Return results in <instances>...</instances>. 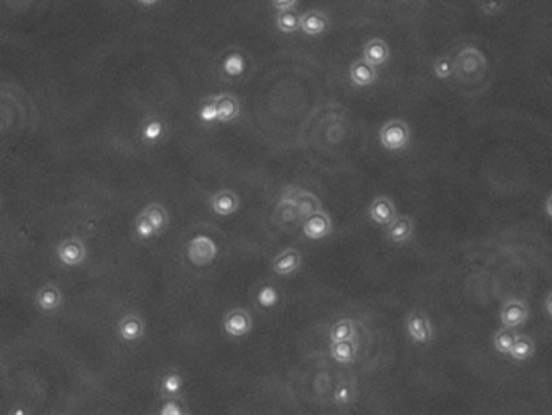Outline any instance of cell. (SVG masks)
Segmentation results:
<instances>
[{
  "instance_id": "6da1fadb",
  "label": "cell",
  "mask_w": 552,
  "mask_h": 415,
  "mask_svg": "<svg viewBox=\"0 0 552 415\" xmlns=\"http://www.w3.org/2000/svg\"><path fill=\"white\" fill-rule=\"evenodd\" d=\"M412 130L402 118L387 121L379 130V143L387 151H402L410 145Z\"/></svg>"
},
{
  "instance_id": "7a4b0ae2",
  "label": "cell",
  "mask_w": 552,
  "mask_h": 415,
  "mask_svg": "<svg viewBox=\"0 0 552 415\" xmlns=\"http://www.w3.org/2000/svg\"><path fill=\"white\" fill-rule=\"evenodd\" d=\"M219 253V247L215 240L210 236L206 234H198L191 237V240L188 242L186 247V257L190 260L193 266L203 268L213 263Z\"/></svg>"
},
{
  "instance_id": "3957f363",
  "label": "cell",
  "mask_w": 552,
  "mask_h": 415,
  "mask_svg": "<svg viewBox=\"0 0 552 415\" xmlns=\"http://www.w3.org/2000/svg\"><path fill=\"white\" fill-rule=\"evenodd\" d=\"M282 203L293 206L297 214L301 216L303 219L321 209V201L317 200L316 195L297 189V187H288V189L282 193Z\"/></svg>"
},
{
  "instance_id": "277c9868",
  "label": "cell",
  "mask_w": 552,
  "mask_h": 415,
  "mask_svg": "<svg viewBox=\"0 0 552 415\" xmlns=\"http://www.w3.org/2000/svg\"><path fill=\"white\" fill-rule=\"evenodd\" d=\"M405 329L412 343L418 345L429 344L432 341V334H434L429 316L421 309H413L410 311L405 320Z\"/></svg>"
},
{
  "instance_id": "5b68a950",
  "label": "cell",
  "mask_w": 552,
  "mask_h": 415,
  "mask_svg": "<svg viewBox=\"0 0 552 415\" xmlns=\"http://www.w3.org/2000/svg\"><path fill=\"white\" fill-rule=\"evenodd\" d=\"M227 336L242 339L253 329V318L244 309H232L222 321Z\"/></svg>"
},
{
  "instance_id": "8992f818",
  "label": "cell",
  "mask_w": 552,
  "mask_h": 415,
  "mask_svg": "<svg viewBox=\"0 0 552 415\" xmlns=\"http://www.w3.org/2000/svg\"><path fill=\"white\" fill-rule=\"evenodd\" d=\"M55 255L62 265L68 266V268H75V266H79L86 260V247H84V243L79 238L72 237L67 238V240H62L57 245Z\"/></svg>"
},
{
  "instance_id": "52a82bcc",
  "label": "cell",
  "mask_w": 552,
  "mask_h": 415,
  "mask_svg": "<svg viewBox=\"0 0 552 415\" xmlns=\"http://www.w3.org/2000/svg\"><path fill=\"white\" fill-rule=\"evenodd\" d=\"M329 15L326 11L311 9L300 15V31L310 38H317L327 31L329 28Z\"/></svg>"
},
{
  "instance_id": "ba28073f",
  "label": "cell",
  "mask_w": 552,
  "mask_h": 415,
  "mask_svg": "<svg viewBox=\"0 0 552 415\" xmlns=\"http://www.w3.org/2000/svg\"><path fill=\"white\" fill-rule=\"evenodd\" d=\"M332 232V219L326 211L320 209L317 213H312L303 221V234L310 240H321L331 236Z\"/></svg>"
},
{
  "instance_id": "9c48e42d",
  "label": "cell",
  "mask_w": 552,
  "mask_h": 415,
  "mask_svg": "<svg viewBox=\"0 0 552 415\" xmlns=\"http://www.w3.org/2000/svg\"><path fill=\"white\" fill-rule=\"evenodd\" d=\"M530 316V310L525 302L519 299H510L500 309V323L507 328H519L525 325V321Z\"/></svg>"
},
{
  "instance_id": "30bf717a",
  "label": "cell",
  "mask_w": 552,
  "mask_h": 415,
  "mask_svg": "<svg viewBox=\"0 0 552 415\" xmlns=\"http://www.w3.org/2000/svg\"><path fill=\"white\" fill-rule=\"evenodd\" d=\"M369 219L378 226H389L397 218V208L394 201L387 197H376L368 208Z\"/></svg>"
},
{
  "instance_id": "8fae6325",
  "label": "cell",
  "mask_w": 552,
  "mask_h": 415,
  "mask_svg": "<svg viewBox=\"0 0 552 415\" xmlns=\"http://www.w3.org/2000/svg\"><path fill=\"white\" fill-rule=\"evenodd\" d=\"M350 82L356 88H368L376 83L378 79V67H374L366 62L365 59H356L351 62L350 70H349Z\"/></svg>"
},
{
  "instance_id": "7c38bea8",
  "label": "cell",
  "mask_w": 552,
  "mask_h": 415,
  "mask_svg": "<svg viewBox=\"0 0 552 415\" xmlns=\"http://www.w3.org/2000/svg\"><path fill=\"white\" fill-rule=\"evenodd\" d=\"M240 208V198L232 190H219L210 197V209L220 218H227Z\"/></svg>"
},
{
  "instance_id": "4fadbf2b",
  "label": "cell",
  "mask_w": 552,
  "mask_h": 415,
  "mask_svg": "<svg viewBox=\"0 0 552 415\" xmlns=\"http://www.w3.org/2000/svg\"><path fill=\"white\" fill-rule=\"evenodd\" d=\"M413 231L415 224L412 218H408V216H397L395 221H392V223L387 226L385 237L387 240L395 243V245H402V243H405L412 238Z\"/></svg>"
},
{
  "instance_id": "5bb4252c",
  "label": "cell",
  "mask_w": 552,
  "mask_h": 415,
  "mask_svg": "<svg viewBox=\"0 0 552 415\" xmlns=\"http://www.w3.org/2000/svg\"><path fill=\"white\" fill-rule=\"evenodd\" d=\"M363 59L374 67H381L387 64L390 59V48L383 38H373L363 45Z\"/></svg>"
},
{
  "instance_id": "9a60e30c",
  "label": "cell",
  "mask_w": 552,
  "mask_h": 415,
  "mask_svg": "<svg viewBox=\"0 0 552 415\" xmlns=\"http://www.w3.org/2000/svg\"><path fill=\"white\" fill-rule=\"evenodd\" d=\"M301 253L295 248H287L282 253H278L277 257L272 260L271 268L277 276H288L293 275L295 271L300 270L301 266Z\"/></svg>"
},
{
  "instance_id": "2e32d148",
  "label": "cell",
  "mask_w": 552,
  "mask_h": 415,
  "mask_svg": "<svg viewBox=\"0 0 552 415\" xmlns=\"http://www.w3.org/2000/svg\"><path fill=\"white\" fill-rule=\"evenodd\" d=\"M117 329L122 341H125V343H136V341H140L145 336L146 325L138 315L128 314L122 316V320L118 321L117 325Z\"/></svg>"
},
{
  "instance_id": "e0dca14e",
  "label": "cell",
  "mask_w": 552,
  "mask_h": 415,
  "mask_svg": "<svg viewBox=\"0 0 552 415\" xmlns=\"http://www.w3.org/2000/svg\"><path fill=\"white\" fill-rule=\"evenodd\" d=\"M36 305L44 314H54L62 305V292L55 284H45L36 294Z\"/></svg>"
},
{
  "instance_id": "ac0fdd59",
  "label": "cell",
  "mask_w": 552,
  "mask_h": 415,
  "mask_svg": "<svg viewBox=\"0 0 552 415\" xmlns=\"http://www.w3.org/2000/svg\"><path fill=\"white\" fill-rule=\"evenodd\" d=\"M218 99V109H219V122L220 123H229L233 122L240 116V101H238L233 94H219L215 96Z\"/></svg>"
},
{
  "instance_id": "d6986e66",
  "label": "cell",
  "mask_w": 552,
  "mask_h": 415,
  "mask_svg": "<svg viewBox=\"0 0 552 415\" xmlns=\"http://www.w3.org/2000/svg\"><path fill=\"white\" fill-rule=\"evenodd\" d=\"M331 355L337 363H351L356 359V343L354 339L331 343Z\"/></svg>"
},
{
  "instance_id": "ffe728a7",
  "label": "cell",
  "mask_w": 552,
  "mask_h": 415,
  "mask_svg": "<svg viewBox=\"0 0 552 415\" xmlns=\"http://www.w3.org/2000/svg\"><path fill=\"white\" fill-rule=\"evenodd\" d=\"M534 350H536V348H534V341L531 338L517 336L509 355L517 362H525L531 359L534 355Z\"/></svg>"
},
{
  "instance_id": "44dd1931",
  "label": "cell",
  "mask_w": 552,
  "mask_h": 415,
  "mask_svg": "<svg viewBox=\"0 0 552 415\" xmlns=\"http://www.w3.org/2000/svg\"><path fill=\"white\" fill-rule=\"evenodd\" d=\"M143 213L147 216V219L151 221L152 226H154V229L157 234H161V232L166 229V227L169 226V214H167V209L162 206V204L159 203H150L147 206L143 209Z\"/></svg>"
},
{
  "instance_id": "7402d4cb",
  "label": "cell",
  "mask_w": 552,
  "mask_h": 415,
  "mask_svg": "<svg viewBox=\"0 0 552 415\" xmlns=\"http://www.w3.org/2000/svg\"><path fill=\"white\" fill-rule=\"evenodd\" d=\"M517 336H519V334L514 331V328L502 326V329H499V331H496V334H494V338H492L494 349H496L499 354L509 355L510 350H512V345H514Z\"/></svg>"
},
{
  "instance_id": "603a6c76",
  "label": "cell",
  "mask_w": 552,
  "mask_h": 415,
  "mask_svg": "<svg viewBox=\"0 0 552 415\" xmlns=\"http://www.w3.org/2000/svg\"><path fill=\"white\" fill-rule=\"evenodd\" d=\"M277 30L283 34H293L300 31V15L295 10L277 11L276 16Z\"/></svg>"
},
{
  "instance_id": "cb8c5ba5",
  "label": "cell",
  "mask_w": 552,
  "mask_h": 415,
  "mask_svg": "<svg viewBox=\"0 0 552 415\" xmlns=\"http://www.w3.org/2000/svg\"><path fill=\"white\" fill-rule=\"evenodd\" d=\"M244 68H247V62H244V57L240 52L227 54L225 59L222 60V72L230 78L242 77Z\"/></svg>"
},
{
  "instance_id": "d4e9b609",
  "label": "cell",
  "mask_w": 552,
  "mask_h": 415,
  "mask_svg": "<svg viewBox=\"0 0 552 415\" xmlns=\"http://www.w3.org/2000/svg\"><path fill=\"white\" fill-rule=\"evenodd\" d=\"M329 336H331V343H337V341H345V339H354V336H355L354 321L349 320V318H344V320L335 321L331 328Z\"/></svg>"
},
{
  "instance_id": "484cf974",
  "label": "cell",
  "mask_w": 552,
  "mask_h": 415,
  "mask_svg": "<svg viewBox=\"0 0 552 415\" xmlns=\"http://www.w3.org/2000/svg\"><path fill=\"white\" fill-rule=\"evenodd\" d=\"M181 386H184V378L177 372H169L162 377L161 391L166 397H175L180 394Z\"/></svg>"
},
{
  "instance_id": "4316f807",
  "label": "cell",
  "mask_w": 552,
  "mask_h": 415,
  "mask_svg": "<svg viewBox=\"0 0 552 415\" xmlns=\"http://www.w3.org/2000/svg\"><path fill=\"white\" fill-rule=\"evenodd\" d=\"M198 117L199 121L206 125L219 122V109H218V99H215V96H210V98H208L206 101H203V104L199 106Z\"/></svg>"
},
{
  "instance_id": "83f0119b",
  "label": "cell",
  "mask_w": 552,
  "mask_h": 415,
  "mask_svg": "<svg viewBox=\"0 0 552 415\" xmlns=\"http://www.w3.org/2000/svg\"><path fill=\"white\" fill-rule=\"evenodd\" d=\"M164 133V122L159 117H151L143 123V128H141V136L143 140L147 141V143H154L159 138H161Z\"/></svg>"
},
{
  "instance_id": "f1b7e54d",
  "label": "cell",
  "mask_w": 552,
  "mask_h": 415,
  "mask_svg": "<svg viewBox=\"0 0 552 415\" xmlns=\"http://www.w3.org/2000/svg\"><path fill=\"white\" fill-rule=\"evenodd\" d=\"M135 234L136 237L141 238V240H150V238L157 236L154 226H152V223L147 219V216L143 211L136 216L135 219Z\"/></svg>"
},
{
  "instance_id": "f546056e",
  "label": "cell",
  "mask_w": 552,
  "mask_h": 415,
  "mask_svg": "<svg viewBox=\"0 0 552 415\" xmlns=\"http://www.w3.org/2000/svg\"><path fill=\"white\" fill-rule=\"evenodd\" d=\"M432 72L439 79H447L454 75L455 72V64L451 57L447 55H441L434 60V65H432Z\"/></svg>"
},
{
  "instance_id": "4dcf8cb0",
  "label": "cell",
  "mask_w": 552,
  "mask_h": 415,
  "mask_svg": "<svg viewBox=\"0 0 552 415\" xmlns=\"http://www.w3.org/2000/svg\"><path fill=\"white\" fill-rule=\"evenodd\" d=\"M278 302V292L274 286H269V284H264L261 286L259 292H258V304L263 306V309H272L276 306Z\"/></svg>"
},
{
  "instance_id": "1f68e13d",
  "label": "cell",
  "mask_w": 552,
  "mask_h": 415,
  "mask_svg": "<svg viewBox=\"0 0 552 415\" xmlns=\"http://www.w3.org/2000/svg\"><path fill=\"white\" fill-rule=\"evenodd\" d=\"M159 414L161 415H184L185 411H184V407H181L180 402L175 399V397H169V399L162 404V407L159 409Z\"/></svg>"
},
{
  "instance_id": "d6a6232c",
  "label": "cell",
  "mask_w": 552,
  "mask_h": 415,
  "mask_svg": "<svg viewBox=\"0 0 552 415\" xmlns=\"http://www.w3.org/2000/svg\"><path fill=\"white\" fill-rule=\"evenodd\" d=\"M351 394H354V389H351V386L349 383H342L337 389H335L334 399H335V402H337V404L345 406V404H349V402H350Z\"/></svg>"
},
{
  "instance_id": "836d02e7",
  "label": "cell",
  "mask_w": 552,
  "mask_h": 415,
  "mask_svg": "<svg viewBox=\"0 0 552 415\" xmlns=\"http://www.w3.org/2000/svg\"><path fill=\"white\" fill-rule=\"evenodd\" d=\"M271 4L277 11H288L297 9L300 0H271Z\"/></svg>"
},
{
  "instance_id": "e575fe53",
  "label": "cell",
  "mask_w": 552,
  "mask_h": 415,
  "mask_svg": "<svg viewBox=\"0 0 552 415\" xmlns=\"http://www.w3.org/2000/svg\"><path fill=\"white\" fill-rule=\"evenodd\" d=\"M544 213L548 214V218L552 219V193L551 195L546 198V203H544Z\"/></svg>"
},
{
  "instance_id": "d590c367",
  "label": "cell",
  "mask_w": 552,
  "mask_h": 415,
  "mask_svg": "<svg viewBox=\"0 0 552 415\" xmlns=\"http://www.w3.org/2000/svg\"><path fill=\"white\" fill-rule=\"evenodd\" d=\"M161 0H136V4L143 5V7H154Z\"/></svg>"
},
{
  "instance_id": "8d00e7d4",
  "label": "cell",
  "mask_w": 552,
  "mask_h": 415,
  "mask_svg": "<svg viewBox=\"0 0 552 415\" xmlns=\"http://www.w3.org/2000/svg\"><path fill=\"white\" fill-rule=\"evenodd\" d=\"M544 306H546V311H548V315L552 318V292L548 295V299H546Z\"/></svg>"
}]
</instances>
